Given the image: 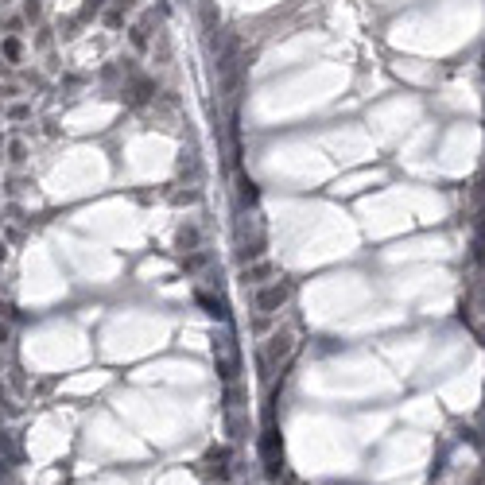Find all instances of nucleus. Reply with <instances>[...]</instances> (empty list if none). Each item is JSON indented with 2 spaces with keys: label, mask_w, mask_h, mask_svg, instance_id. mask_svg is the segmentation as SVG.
<instances>
[{
  "label": "nucleus",
  "mask_w": 485,
  "mask_h": 485,
  "mask_svg": "<svg viewBox=\"0 0 485 485\" xmlns=\"http://www.w3.org/2000/svg\"><path fill=\"white\" fill-rule=\"evenodd\" d=\"M268 279H276V264H272V260H257L252 268H245V284L260 287V284H268Z\"/></svg>",
  "instance_id": "obj_7"
},
{
  "label": "nucleus",
  "mask_w": 485,
  "mask_h": 485,
  "mask_svg": "<svg viewBox=\"0 0 485 485\" xmlns=\"http://www.w3.org/2000/svg\"><path fill=\"white\" fill-rule=\"evenodd\" d=\"M264 245H268V233H264V225H260V218L249 213V210H241V221H237V257L241 260H260Z\"/></svg>",
  "instance_id": "obj_1"
},
{
  "label": "nucleus",
  "mask_w": 485,
  "mask_h": 485,
  "mask_svg": "<svg viewBox=\"0 0 485 485\" xmlns=\"http://www.w3.org/2000/svg\"><path fill=\"white\" fill-rule=\"evenodd\" d=\"M4 260H8V249H4V241H0V264H4Z\"/></svg>",
  "instance_id": "obj_15"
},
{
  "label": "nucleus",
  "mask_w": 485,
  "mask_h": 485,
  "mask_svg": "<svg viewBox=\"0 0 485 485\" xmlns=\"http://www.w3.org/2000/svg\"><path fill=\"white\" fill-rule=\"evenodd\" d=\"M0 458H12V439H8V431H0Z\"/></svg>",
  "instance_id": "obj_14"
},
{
  "label": "nucleus",
  "mask_w": 485,
  "mask_h": 485,
  "mask_svg": "<svg viewBox=\"0 0 485 485\" xmlns=\"http://www.w3.org/2000/svg\"><path fill=\"white\" fill-rule=\"evenodd\" d=\"M39 12H43L39 0H23V16H28V20H39Z\"/></svg>",
  "instance_id": "obj_13"
},
{
  "label": "nucleus",
  "mask_w": 485,
  "mask_h": 485,
  "mask_svg": "<svg viewBox=\"0 0 485 485\" xmlns=\"http://www.w3.org/2000/svg\"><path fill=\"white\" fill-rule=\"evenodd\" d=\"M23 55H28V47H23V39L16 35V31L0 35V62H4V67H20Z\"/></svg>",
  "instance_id": "obj_6"
},
{
  "label": "nucleus",
  "mask_w": 485,
  "mask_h": 485,
  "mask_svg": "<svg viewBox=\"0 0 485 485\" xmlns=\"http://www.w3.org/2000/svg\"><path fill=\"white\" fill-rule=\"evenodd\" d=\"M474 260L485 268V218L478 221V229H474Z\"/></svg>",
  "instance_id": "obj_11"
},
{
  "label": "nucleus",
  "mask_w": 485,
  "mask_h": 485,
  "mask_svg": "<svg viewBox=\"0 0 485 485\" xmlns=\"http://www.w3.org/2000/svg\"><path fill=\"white\" fill-rule=\"evenodd\" d=\"M206 462H210V478H218V481H229V474H233V470H229V455H225V450H221V455H210L206 458Z\"/></svg>",
  "instance_id": "obj_10"
},
{
  "label": "nucleus",
  "mask_w": 485,
  "mask_h": 485,
  "mask_svg": "<svg viewBox=\"0 0 485 485\" xmlns=\"http://www.w3.org/2000/svg\"><path fill=\"white\" fill-rule=\"evenodd\" d=\"M194 245H199V229H194V225L179 229V249H183V252H194Z\"/></svg>",
  "instance_id": "obj_12"
},
{
  "label": "nucleus",
  "mask_w": 485,
  "mask_h": 485,
  "mask_svg": "<svg viewBox=\"0 0 485 485\" xmlns=\"http://www.w3.org/2000/svg\"><path fill=\"white\" fill-rule=\"evenodd\" d=\"M237 202H241V210L257 206V183H252L249 175H241V179H237Z\"/></svg>",
  "instance_id": "obj_8"
},
{
  "label": "nucleus",
  "mask_w": 485,
  "mask_h": 485,
  "mask_svg": "<svg viewBox=\"0 0 485 485\" xmlns=\"http://www.w3.org/2000/svg\"><path fill=\"white\" fill-rule=\"evenodd\" d=\"M4 147H8V140H4V136H0V160H4Z\"/></svg>",
  "instance_id": "obj_16"
},
{
  "label": "nucleus",
  "mask_w": 485,
  "mask_h": 485,
  "mask_svg": "<svg viewBox=\"0 0 485 485\" xmlns=\"http://www.w3.org/2000/svg\"><path fill=\"white\" fill-rule=\"evenodd\" d=\"M291 353H295V334L284 326V330H276L272 338L260 346V369H264V381H272V373L291 357Z\"/></svg>",
  "instance_id": "obj_3"
},
{
  "label": "nucleus",
  "mask_w": 485,
  "mask_h": 485,
  "mask_svg": "<svg viewBox=\"0 0 485 485\" xmlns=\"http://www.w3.org/2000/svg\"><path fill=\"white\" fill-rule=\"evenodd\" d=\"M287 299H291V284H287V279H268V284L257 287V311L260 315H276Z\"/></svg>",
  "instance_id": "obj_4"
},
{
  "label": "nucleus",
  "mask_w": 485,
  "mask_h": 485,
  "mask_svg": "<svg viewBox=\"0 0 485 485\" xmlns=\"http://www.w3.org/2000/svg\"><path fill=\"white\" fill-rule=\"evenodd\" d=\"M4 462H8V458H0V478H4Z\"/></svg>",
  "instance_id": "obj_17"
},
{
  "label": "nucleus",
  "mask_w": 485,
  "mask_h": 485,
  "mask_svg": "<svg viewBox=\"0 0 485 485\" xmlns=\"http://www.w3.org/2000/svg\"><path fill=\"white\" fill-rule=\"evenodd\" d=\"M260 455H264V466H268V478H279V470H284V455H279V431L272 423H268L264 439H260Z\"/></svg>",
  "instance_id": "obj_5"
},
{
  "label": "nucleus",
  "mask_w": 485,
  "mask_h": 485,
  "mask_svg": "<svg viewBox=\"0 0 485 485\" xmlns=\"http://www.w3.org/2000/svg\"><path fill=\"white\" fill-rule=\"evenodd\" d=\"M0 229H4V221H0Z\"/></svg>",
  "instance_id": "obj_18"
},
{
  "label": "nucleus",
  "mask_w": 485,
  "mask_h": 485,
  "mask_svg": "<svg viewBox=\"0 0 485 485\" xmlns=\"http://www.w3.org/2000/svg\"><path fill=\"white\" fill-rule=\"evenodd\" d=\"M4 160L8 163H16V167H23V163H28V140H8V147H4Z\"/></svg>",
  "instance_id": "obj_9"
},
{
  "label": "nucleus",
  "mask_w": 485,
  "mask_h": 485,
  "mask_svg": "<svg viewBox=\"0 0 485 485\" xmlns=\"http://www.w3.org/2000/svg\"><path fill=\"white\" fill-rule=\"evenodd\" d=\"M213 365H218V377L225 384H233L237 373H241V346H237V338L229 330L213 334Z\"/></svg>",
  "instance_id": "obj_2"
}]
</instances>
